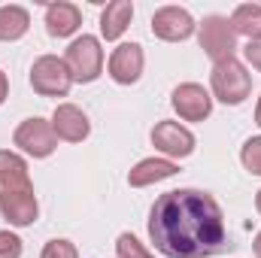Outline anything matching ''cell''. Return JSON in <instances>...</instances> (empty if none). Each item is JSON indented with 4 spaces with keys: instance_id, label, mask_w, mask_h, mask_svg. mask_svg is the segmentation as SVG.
Here are the masks:
<instances>
[{
    "instance_id": "obj_9",
    "label": "cell",
    "mask_w": 261,
    "mask_h": 258,
    "mask_svg": "<svg viewBox=\"0 0 261 258\" xmlns=\"http://www.w3.org/2000/svg\"><path fill=\"white\" fill-rule=\"evenodd\" d=\"M170 104H173L176 116L186 119V122H203V119H210V113H213V97H210V91H206L203 85H197V82H182V85H176L173 94H170Z\"/></svg>"
},
{
    "instance_id": "obj_7",
    "label": "cell",
    "mask_w": 261,
    "mask_h": 258,
    "mask_svg": "<svg viewBox=\"0 0 261 258\" xmlns=\"http://www.w3.org/2000/svg\"><path fill=\"white\" fill-rule=\"evenodd\" d=\"M12 143H15L24 155H31V158H49V155L58 149V137H55V131H52V122H46V119H40V116L24 119V122L15 128Z\"/></svg>"
},
{
    "instance_id": "obj_20",
    "label": "cell",
    "mask_w": 261,
    "mask_h": 258,
    "mask_svg": "<svg viewBox=\"0 0 261 258\" xmlns=\"http://www.w3.org/2000/svg\"><path fill=\"white\" fill-rule=\"evenodd\" d=\"M40 258H79V249L70 240H64V237H55V240H49L43 246V255Z\"/></svg>"
},
{
    "instance_id": "obj_11",
    "label": "cell",
    "mask_w": 261,
    "mask_h": 258,
    "mask_svg": "<svg viewBox=\"0 0 261 258\" xmlns=\"http://www.w3.org/2000/svg\"><path fill=\"white\" fill-rule=\"evenodd\" d=\"M143 64H146L143 46H140V43H122V46L113 49L107 70H110L113 82H119V85H134V82L143 76Z\"/></svg>"
},
{
    "instance_id": "obj_18",
    "label": "cell",
    "mask_w": 261,
    "mask_h": 258,
    "mask_svg": "<svg viewBox=\"0 0 261 258\" xmlns=\"http://www.w3.org/2000/svg\"><path fill=\"white\" fill-rule=\"evenodd\" d=\"M240 164L252 173V176H261V137H249L240 149Z\"/></svg>"
},
{
    "instance_id": "obj_25",
    "label": "cell",
    "mask_w": 261,
    "mask_h": 258,
    "mask_svg": "<svg viewBox=\"0 0 261 258\" xmlns=\"http://www.w3.org/2000/svg\"><path fill=\"white\" fill-rule=\"evenodd\" d=\"M255 125L261 128V97H258V104H255Z\"/></svg>"
},
{
    "instance_id": "obj_19",
    "label": "cell",
    "mask_w": 261,
    "mask_h": 258,
    "mask_svg": "<svg viewBox=\"0 0 261 258\" xmlns=\"http://www.w3.org/2000/svg\"><path fill=\"white\" fill-rule=\"evenodd\" d=\"M116 255L119 258H155V252H149L134 234H119V240H116Z\"/></svg>"
},
{
    "instance_id": "obj_22",
    "label": "cell",
    "mask_w": 261,
    "mask_h": 258,
    "mask_svg": "<svg viewBox=\"0 0 261 258\" xmlns=\"http://www.w3.org/2000/svg\"><path fill=\"white\" fill-rule=\"evenodd\" d=\"M243 58L249 61V64L255 67L261 73V40H255V43H246V49H243Z\"/></svg>"
},
{
    "instance_id": "obj_3",
    "label": "cell",
    "mask_w": 261,
    "mask_h": 258,
    "mask_svg": "<svg viewBox=\"0 0 261 258\" xmlns=\"http://www.w3.org/2000/svg\"><path fill=\"white\" fill-rule=\"evenodd\" d=\"M210 88H213V97L222 100L225 107H240L249 97V91H252V76L246 73V67L237 58H231V61L213 64Z\"/></svg>"
},
{
    "instance_id": "obj_5",
    "label": "cell",
    "mask_w": 261,
    "mask_h": 258,
    "mask_svg": "<svg viewBox=\"0 0 261 258\" xmlns=\"http://www.w3.org/2000/svg\"><path fill=\"white\" fill-rule=\"evenodd\" d=\"M197 40H200V49L206 52V58H213V64L231 61L237 52V34L231 28V18H225V15H206L197 24Z\"/></svg>"
},
{
    "instance_id": "obj_1",
    "label": "cell",
    "mask_w": 261,
    "mask_h": 258,
    "mask_svg": "<svg viewBox=\"0 0 261 258\" xmlns=\"http://www.w3.org/2000/svg\"><path fill=\"white\" fill-rule=\"evenodd\" d=\"M149 240L167 258H210L222 252L228 228L219 200L200 189L164 192L149 210Z\"/></svg>"
},
{
    "instance_id": "obj_26",
    "label": "cell",
    "mask_w": 261,
    "mask_h": 258,
    "mask_svg": "<svg viewBox=\"0 0 261 258\" xmlns=\"http://www.w3.org/2000/svg\"><path fill=\"white\" fill-rule=\"evenodd\" d=\"M255 210H258V216H261V192L255 194Z\"/></svg>"
},
{
    "instance_id": "obj_16",
    "label": "cell",
    "mask_w": 261,
    "mask_h": 258,
    "mask_svg": "<svg viewBox=\"0 0 261 258\" xmlns=\"http://www.w3.org/2000/svg\"><path fill=\"white\" fill-rule=\"evenodd\" d=\"M28 28H31V15L24 6H15V3L0 6V43L21 40L28 34Z\"/></svg>"
},
{
    "instance_id": "obj_8",
    "label": "cell",
    "mask_w": 261,
    "mask_h": 258,
    "mask_svg": "<svg viewBox=\"0 0 261 258\" xmlns=\"http://www.w3.org/2000/svg\"><path fill=\"white\" fill-rule=\"evenodd\" d=\"M195 31H197L195 18H192V12L182 9V6H161V9H155V15H152V34H155L158 40H164V43H182V40H189Z\"/></svg>"
},
{
    "instance_id": "obj_6",
    "label": "cell",
    "mask_w": 261,
    "mask_h": 258,
    "mask_svg": "<svg viewBox=\"0 0 261 258\" xmlns=\"http://www.w3.org/2000/svg\"><path fill=\"white\" fill-rule=\"evenodd\" d=\"M31 85L43 97H67L70 94V85H73V76L67 70L64 58L43 55V58H37L34 67H31Z\"/></svg>"
},
{
    "instance_id": "obj_12",
    "label": "cell",
    "mask_w": 261,
    "mask_h": 258,
    "mask_svg": "<svg viewBox=\"0 0 261 258\" xmlns=\"http://www.w3.org/2000/svg\"><path fill=\"white\" fill-rule=\"evenodd\" d=\"M52 131H55L58 140L82 143L91 134V122H88V116L76 104H58L55 113H52Z\"/></svg>"
},
{
    "instance_id": "obj_13",
    "label": "cell",
    "mask_w": 261,
    "mask_h": 258,
    "mask_svg": "<svg viewBox=\"0 0 261 258\" xmlns=\"http://www.w3.org/2000/svg\"><path fill=\"white\" fill-rule=\"evenodd\" d=\"M176 173H179V167H176V161H170V158H143V161H137V164L130 167L128 186L130 189H146V186H155V183L170 179V176H176Z\"/></svg>"
},
{
    "instance_id": "obj_14",
    "label": "cell",
    "mask_w": 261,
    "mask_h": 258,
    "mask_svg": "<svg viewBox=\"0 0 261 258\" xmlns=\"http://www.w3.org/2000/svg\"><path fill=\"white\" fill-rule=\"evenodd\" d=\"M82 24V12L73 3H49L46 6V31L49 37H73Z\"/></svg>"
},
{
    "instance_id": "obj_24",
    "label": "cell",
    "mask_w": 261,
    "mask_h": 258,
    "mask_svg": "<svg viewBox=\"0 0 261 258\" xmlns=\"http://www.w3.org/2000/svg\"><path fill=\"white\" fill-rule=\"evenodd\" d=\"M252 246H255V258H261V231L255 234V243H252Z\"/></svg>"
},
{
    "instance_id": "obj_4",
    "label": "cell",
    "mask_w": 261,
    "mask_h": 258,
    "mask_svg": "<svg viewBox=\"0 0 261 258\" xmlns=\"http://www.w3.org/2000/svg\"><path fill=\"white\" fill-rule=\"evenodd\" d=\"M64 64L73 76V82H94L100 73H103V49H100V40L91 37V34H82L76 37L64 52Z\"/></svg>"
},
{
    "instance_id": "obj_23",
    "label": "cell",
    "mask_w": 261,
    "mask_h": 258,
    "mask_svg": "<svg viewBox=\"0 0 261 258\" xmlns=\"http://www.w3.org/2000/svg\"><path fill=\"white\" fill-rule=\"evenodd\" d=\"M6 97H9V79H6V73L0 70V107H3Z\"/></svg>"
},
{
    "instance_id": "obj_10",
    "label": "cell",
    "mask_w": 261,
    "mask_h": 258,
    "mask_svg": "<svg viewBox=\"0 0 261 258\" xmlns=\"http://www.w3.org/2000/svg\"><path fill=\"white\" fill-rule=\"evenodd\" d=\"M152 146L164 155V158H189L195 152V134L182 128L179 122H158L152 128Z\"/></svg>"
},
{
    "instance_id": "obj_17",
    "label": "cell",
    "mask_w": 261,
    "mask_h": 258,
    "mask_svg": "<svg viewBox=\"0 0 261 258\" xmlns=\"http://www.w3.org/2000/svg\"><path fill=\"white\" fill-rule=\"evenodd\" d=\"M231 28L237 37H246L249 43L261 40V6L258 3H240L231 15Z\"/></svg>"
},
{
    "instance_id": "obj_21",
    "label": "cell",
    "mask_w": 261,
    "mask_h": 258,
    "mask_svg": "<svg viewBox=\"0 0 261 258\" xmlns=\"http://www.w3.org/2000/svg\"><path fill=\"white\" fill-rule=\"evenodd\" d=\"M21 237L12 231H0V258H21Z\"/></svg>"
},
{
    "instance_id": "obj_15",
    "label": "cell",
    "mask_w": 261,
    "mask_h": 258,
    "mask_svg": "<svg viewBox=\"0 0 261 258\" xmlns=\"http://www.w3.org/2000/svg\"><path fill=\"white\" fill-rule=\"evenodd\" d=\"M130 18H134V3L130 0H113V3H107L103 6V12H100V34H103V40H119L125 31H128Z\"/></svg>"
},
{
    "instance_id": "obj_2",
    "label": "cell",
    "mask_w": 261,
    "mask_h": 258,
    "mask_svg": "<svg viewBox=\"0 0 261 258\" xmlns=\"http://www.w3.org/2000/svg\"><path fill=\"white\" fill-rule=\"evenodd\" d=\"M0 216L12 228H28L40 216L28 161L9 149H0Z\"/></svg>"
}]
</instances>
